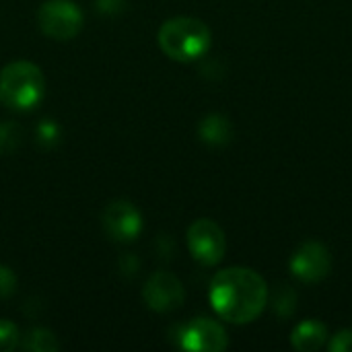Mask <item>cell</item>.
<instances>
[{"label": "cell", "mask_w": 352, "mask_h": 352, "mask_svg": "<svg viewBox=\"0 0 352 352\" xmlns=\"http://www.w3.org/2000/svg\"><path fill=\"white\" fill-rule=\"evenodd\" d=\"M208 297L212 309L223 320L231 324H250L268 303V285L252 268H225L212 278Z\"/></svg>", "instance_id": "1"}, {"label": "cell", "mask_w": 352, "mask_h": 352, "mask_svg": "<svg viewBox=\"0 0 352 352\" xmlns=\"http://www.w3.org/2000/svg\"><path fill=\"white\" fill-rule=\"evenodd\" d=\"M210 29L194 16H173L159 29L161 50L177 62H192L210 50Z\"/></svg>", "instance_id": "2"}, {"label": "cell", "mask_w": 352, "mask_h": 352, "mask_svg": "<svg viewBox=\"0 0 352 352\" xmlns=\"http://www.w3.org/2000/svg\"><path fill=\"white\" fill-rule=\"evenodd\" d=\"M45 78L33 62H10L0 72V101L16 111H29L41 103Z\"/></svg>", "instance_id": "3"}, {"label": "cell", "mask_w": 352, "mask_h": 352, "mask_svg": "<svg viewBox=\"0 0 352 352\" xmlns=\"http://www.w3.org/2000/svg\"><path fill=\"white\" fill-rule=\"evenodd\" d=\"M37 21L43 35L66 41L82 29V10L72 0H47L37 12Z\"/></svg>", "instance_id": "4"}, {"label": "cell", "mask_w": 352, "mask_h": 352, "mask_svg": "<svg viewBox=\"0 0 352 352\" xmlns=\"http://www.w3.org/2000/svg\"><path fill=\"white\" fill-rule=\"evenodd\" d=\"M188 248L194 260L204 266H214L223 260L227 250L225 233L212 219H198L188 229Z\"/></svg>", "instance_id": "5"}, {"label": "cell", "mask_w": 352, "mask_h": 352, "mask_svg": "<svg viewBox=\"0 0 352 352\" xmlns=\"http://www.w3.org/2000/svg\"><path fill=\"white\" fill-rule=\"evenodd\" d=\"M291 272L303 283H320L332 270L330 250L320 241H305L291 256Z\"/></svg>", "instance_id": "6"}, {"label": "cell", "mask_w": 352, "mask_h": 352, "mask_svg": "<svg viewBox=\"0 0 352 352\" xmlns=\"http://www.w3.org/2000/svg\"><path fill=\"white\" fill-rule=\"evenodd\" d=\"M142 299L153 311L169 314V311L182 307V303L186 299V291L177 276H173L171 272L159 270L146 280V285L142 289Z\"/></svg>", "instance_id": "7"}, {"label": "cell", "mask_w": 352, "mask_h": 352, "mask_svg": "<svg viewBox=\"0 0 352 352\" xmlns=\"http://www.w3.org/2000/svg\"><path fill=\"white\" fill-rule=\"evenodd\" d=\"M103 229L113 241L128 243L140 235L142 217L132 202L118 200L103 210Z\"/></svg>", "instance_id": "8"}, {"label": "cell", "mask_w": 352, "mask_h": 352, "mask_svg": "<svg viewBox=\"0 0 352 352\" xmlns=\"http://www.w3.org/2000/svg\"><path fill=\"white\" fill-rule=\"evenodd\" d=\"M182 349L194 352H219L225 351L229 340L225 328L208 318H198L182 330Z\"/></svg>", "instance_id": "9"}, {"label": "cell", "mask_w": 352, "mask_h": 352, "mask_svg": "<svg viewBox=\"0 0 352 352\" xmlns=\"http://www.w3.org/2000/svg\"><path fill=\"white\" fill-rule=\"evenodd\" d=\"M198 134H200L202 142H206L210 146H225L233 138V124L223 113H210L200 122Z\"/></svg>", "instance_id": "10"}, {"label": "cell", "mask_w": 352, "mask_h": 352, "mask_svg": "<svg viewBox=\"0 0 352 352\" xmlns=\"http://www.w3.org/2000/svg\"><path fill=\"white\" fill-rule=\"evenodd\" d=\"M326 336H328V330H326V326L322 322H318V320H305V322H301L293 330L291 344H293V349H297V351L301 352L318 351V349L324 346Z\"/></svg>", "instance_id": "11"}, {"label": "cell", "mask_w": 352, "mask_h": 352, "mask_svg": "<svg viewBox=\"0 0 352 352\" xmlns=\"http://www.w3.org/2000/svg\"><path fill=\"white\" fill-rule=\"evenodd\" d=\"M27 349L35 352H56L60 349L56 336L50 332V330H43V328H37V330H31L29 336H27Z\"/></svg>", "instance_id": "12"}, {"label": "cell", "mask_w": 352, "mask_h": 352, "mask_svg": "<svg viewBox=\"0 0 352 352\" xmlns=\"http://www.w3.org/2000/svg\"><path fill=\"white\" fill-rule=\"evenodd\" d=\"M295 303H297V295H295V291H293V289H289V287H285V285H280V289L274 293V309H276V314H278L280 318H289V316H293V311H295Z\"/></svg>", "instance_id": "13"}, {"label": "cell", "mask_w": 352, "mask_h": 352, "mask_svg": "<svg viewBox=\"0 0 352 352\" xmlns=\"http://www.w3.org/2000/svg\"><path fill=\"white\" fill-rule=\"evenodd\" d=\"M21 128L12 122H2L0 124V155L10 153L12 148H16V144L21 142Z\"/></svg>", "instance_id": "14"}, {"label": "cell", "mask_w": 352, "mask_h": 352, "mask_svg": "<svg viewBox=\"0 0 352 352\" xmlns=\"http://www.w3.org/2000/svg\"><path fill=\"white\" fill-rule=\"evenodd\" d=\"M19 340V330L12 322L0 320V352L12 351Z\"/></svg>", "instance_id": "15"}, {"label": "cell", "mask_w": 352, "mask_h": 352, "mask_svg": "<svg viewBox=\"0 0 352 352\" xmlns=\"http://www.w3.org/2000/svg\"><path fill=\"white\" fill-rule=\"evenodd\" d=\"M16 276L8 266H0V299H6L14 293Z\"/></svg>", "instance_id": "16"}, {"label": "cell", "mask_w": 352, "mask_h": 352, "mask_svg": "<svg viewBox=\"0 0 352 352\" xmlns=\"http://www.w3.org/2000/svg\"><path fill=\"white\" fill-rule=\"evenodd\" d=\"M330 351L352 352V328L340 330L338 334H334V338H332V342H330Z\"/></svg>", "instance_id": "17"}]
</instances>
